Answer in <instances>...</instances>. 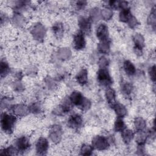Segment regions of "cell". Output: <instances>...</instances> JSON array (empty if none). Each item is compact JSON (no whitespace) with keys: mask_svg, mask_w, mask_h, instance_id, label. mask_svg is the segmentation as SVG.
<instances>
[{"mask_svg":"<svg viewBox=\"0 0 156 156\" xmlns=\"http://www.w3.org/2000/svg\"><path fill=\"white\" fill-rule=\"evenodd\" d=\"M16 122V117L15 115L8 114L6 112L1 113V126L2 130L7 133H12L13 131Z\"/></svg>","mask_w":156,"mask_h":156,"instance_id":"cell-1","label":"cell"},{"mask_svg":"<svg viewBox=\"0 0 156 156\" xmlns=\"http://www.w3.org/2000/svg\"><path fill=\"white\" fill-rule=\"evenodd\" d=\"M97 79L99 83L104 87H109L113 83V80L107 68H99L97 72Z\"/></svg>","mask_w":156,"mask_h":156,"instance_id":"cell-2","label":"cell"},{"mask_svg":"<svg viewBox=\"0 0 156 156\" xmlns=\"http://www.w3.org/2000/svg\"><path fill=\"white\" fill-rule=\"evenodd\" d=\"M91 146L96 150L104 151L110 147V142L109 140L105 136L98 135L93 138Z\"/></svg>","mask_w":156,"mask_h":156,"instance_id":"cell-3","label":"cell"},{"mask_svg":"<svg viewBox=\"0 0 156 156\" xmlns=\"http://www.w3.org/2000/svg\"><path fill=\"white\" fill-rule=\"evenodd\" d=\"M30 32L35 40L41 41L43 40L46 34V28L41 23H38L33 26Z\"/></svg>","mask_w":156,"mask_h":156,"instance_id":"cell-4","label":"cell"},{"mask_svg":"<svg viewBox=\"0 0 156 156\" xmlns=\"http://www.w3.org/2000/svg\"><path fill=\"white\" fill-rule=\"evenodd\" d=\"M62 129L59 125H53L49 132V138L55 144L58 143L62 140Z\"/></svg>","mask_w":156,"mask_h":156,"instance_id":"cell-5","label":"cell"},{"mask_svg":"<svg viewBox=\"0 0 156 156\" xmlns=\"http://www.w3.org/2000/svg\"><path fill=\"white\" fill-rule=\"evenodd\" d=\"M133 41L134 43V50L137 54L141 55L144 46V38L139 33H136L133 37Z\"/></svg>","mask_w":156,"mask_h":156,"instance_id":"cell-6","label":"cell"},{"mask_svg":"<svg viewBox=\"0 0 156 156\" xmlns=\"http://www.w3.org/2000/svg\"><path fill=\"white\" fill-rule=\"evenodd\" d=\"M49 148V142L44 137H40L35 144L36 152L38 155H45Z\"/></svg>","mask_w":156,"mask_h":156,"instance_id":"cell-7","label":"cell"},{"mask_svg":"<svg viewBox=\"0 0 156 156\" xmlns=\"http://www.w3.org/2000/svg\"><path fill=\"white\" fill-rule=\"evenodd\" d=\"M67 124L69 127L73 129H78L82 126L83 119L79 114L74 113L69 117Z\"/></svg>","mask_w":156,"mask_h":156,"instance_id":"cell-8","label":"cell"},{"mask_svg":"<svg viewBox=\"0 0 156 156\" xmlns=\"http://www.w3.org/2000/svg\"><path fill=\"white\" fill-rule=\"evenodd\" d=\"M15 146L18 152H25L27 151L30 146L29 139L26 136H21L16 140Z\"/></svg>","mask_w":156,"mask_h":156,"instance_id":"cell-9","label":"cell"},{"mask_svg":"<svg viewBox=\"0 0 156 156\" xmlns=\"http://www.w3.org/2000/svg\"><path fill=\"white\" fill-rule=\"evenodd\" d=\"M96 35L100 41H108L109 37V32L107 26L104 23L100 24L97 27Z\"/></svg>","mask_w":156,"mask_h":156,"instance_id":"cell-10","label":"cell"},{"mask_svg":"<svg viewBox=\"0 0 156 156\" xmlns=\"http://www.w3.org/2000/svg\"><path fill=\"white\" fill-rule=\"evenodd\" d=\"M73 44H74V48L77 51H80L84 49L86 45L84 34H83L80 31L77 32L74 35Z\"/></svg>","mask_w":156,"mask_h":156,"instance_id":"cell-11","label":"cell"},{"mask_svg":"<svg viewBox=\"0 0 156 156\" xmlns=\"http://www.w3.org/2000/svg\"><path fill=\"white\" fill-rule=\"evenodd\" d=\"M10 110L15 115L19 117L25 116L29 113V107L22 104L13 105L10 108Z\"/></svg>","mask_w":156,"mask_h":156,"instance_id":"cell-12","label":"cell"},{"mask_svg":"<svg viewBox=\"0 0 156 156\" xmlns=\"http://www.w3.org/2000/svg\"><path fill=\"white\" fill-rule=\"evenodd\" d=\"M78 26L80 29V32L83 34H89L91 31V20L90 18L80 17L78 20Z\"/></svg>","mask_w":156,"mask_h":156,"instance_id":"cell-13","label":"cell"},{"mask_svg":"<svg viewBox=\"0 0 156 156\" xmlns=\"http://www.w3.org/2000/svg\"><path fill=\"white\" fill-rule=\"evenodd\" d=\"M112 108L114 110L115 114L118 118H124L127 114V110L126 107L120 103H114L112 105Z\"/></svg>","mask_w":156,"mask_h":156,"instance_id":"cell-14","label":"cell"},{"mask_svg":"<svg viewBox=\"0 0 156 156\" xmlns=\"http://www.w3.org/2000/svg\"><path fill=\"white\" fill-rule=\"evenodd\" d=\"M84 98L85 97L83 96V94L80 92L77 91L72 92L71 95L69 96V99L72 102L73 104L79 107H80L82 104Z\"/></svg>","mask_w":156,"mask_h":156,"instance_id":"cell-15","label":"cell"},{"mask_svg":"<svg viewBox=\"0 0 156 156\" xmlns=\"http://www.w3.org/2000/svg\"><path fill=\"white\" fill-rule=\"evenodd\" d=\"M77 82L80 85H85L88 82V71L86 69H82L76 76Z\"/></svg>","mask_w":156,"mask_h":156,"instance_id":"cell-16","label":"cell"},{"mask_svg":"<svg viewBox=\"0 0 156 156\" xmlns=\"http://www.w3.org/2000/svg\"><path fill=\"white\" fill-rule=\"evenodd\" d=\"M135 136L134 132L129 129H125L121 132V138L123 142L128 144H129Z\"/></svg>","mask_w":156,"mask_h":156,"instance_id":"cell-17","label":"cell"},{"mask_svg":"<svg viewBox=\"0 0 156 156\" xmlns=\"http://www.w3.org/2000/svg\"><path fill=\"white\" fill-rule=\"evenodd\" d=\"M60 107H61L64 114L71 111L73 107V104L71 101L69 97L64 98V99L61 102Z\"/></svg>","mask_w":156,"mask_h":156,"instance_id":"cell-18","label":"cell"},{"mask_svg":"<svg viewBox=\"0 0 156 156\" xmlns=\"http://www.w3.org/2000/svg\"><path fill=\"white\" fill-rule=\"evenodd\" d=\"M133 124L136 132L143 131L146 127V122L141 117H136L133 121Z\"/></svg>","mask_w":156,"mask_h":156,"instance_id":"cell-19","label":"cell"},{"mask_svg":"<svg viewBox=\"0 0 156 156\" xmlns=\"http://www.w3.org/2000/svg\"><path fill=\"white\" fill-rule=\"evenodd\" d=\"M123 68L128 76H133L136 73V68L134 65L130 60H125L123 63Z\"/></svg>","mask_w":156,"mask_h":156,"instance_id":"cell-20","label":"cell"},{"mask_svg":"<svg viewBox=\"0 0 156 156\" xmlns=\"http://www.w3.org/2000/svg\"><path fill=\"white\" fill-rule=\"evenodd\" d=\"M105 97L107 101V102L110 105H112L115 102V99H116V92L114 89L112 88L108 87L105 91Z\"/></svg>","mask_w":156,"mask_h":156,"instance_id":"cell-21","label":"cell"},{"mask_svg":"<svg viewBox=\"0 0 156 156\" xmlns=\"http://www.w3.org/2000/svg\"><path fill=\"white\" fill-rule=\"evenodd\" d=\"M71 51L68 48H60L57 51V57L62 60H68L71 57Z\"/></svg>","mask_w":156,"mask_h":156,"instance_id":"cell-22","label":"cell"},{"mask_svg":"<svg viewBox=\"0 0 156 156\" xmlns=\"http://www.w3.org/2000/svg\"><path fill=\"white\" fill-rule=\"evenodd\" d=\"M54 34L57 38H60L62 37L64 32V27L62 23L58 22L55 23L52 27Z\"/></svg>","mask_w":156,"mask_h":156,"instance_id":"cell-23","label":"cell"},{"mask_svg":"<svg viewBox=\"0 0 156 156\" xmlns=\"http://www.w3.org/2000/svg\"><path fill=\"white\" fill-rule=\"evenodd\" d=\"M133 15L130 12V10L129 8L122 9L119 14V19L121 22L127 23V21Z\"/></svg>","mask_w":156,"mask_h":156,"instance_id":"cell-24","label":"cell"},{"mask_svg":"<svg viewBox=\"0 0 156 156\" xmlns=\"http://www.w3.org/2000/svg\"><path fill=\"white\" fill-rule=\"evenodd\" d=\"M98 50L101 54H108L110 50V44L108 40L100 41L98 44Z\"/></svg>","mask_w":156,"mask_h":156,"instance_id":"cell-25","label":"cell"},{"mask_svg":"<svg viewBox=\"0 0 156 156\" xmlns=\"http://www.w3.org/2000/svg\"><path fill=\"white\" fill-rule=\"evenodd\" d=\"M147 133L143 131L137 132V134L135 138L136 142L138 145H144L147 140Z\"/></svg>","mask_w":156,"mask_h":156,"instance_id":"cell-26","label":"cell"},{"mask_svg":"<svg viewBox=\"0 0 156 156\" xmlns=\"http://www.w3.org/2000/svg\"><path fill=\"white\" fill-rule=\"evenodd\" d=\"M13 23L16 27H22L25 23L24 18L22 16L20 13H15L12 18Z\"/></svg>","mask_w":156,"mask_h":156,"instance_id":"cell-27","label":"cell"},{"mask_svg":"<svg viewBox=\"0 0 156 156\" xmlns=\"http://www.w3.org/2000/svg\"><path fill=\"white\" fill-rule=\"evenodd\" d=\"M10 69L8 63L4 60H1L0 63V73L2 78L5 77L10 72Z\"/></svg>","mask_w":156,"mask_h":156,"instance_id":"cell-28","label":"cell"},{"mask_svg":"<svg viewBox=\"0 0 156 156\" xmlns=\"http://www.w3.org/2000/svg\"><path fill=\"white\" fill-rule=\"evenodd\" d=\"M94 148L91 145L88 144H83L80 149V155H91L93 154Z\"/></svg>","mask_w":156,"mask_h":156,"instance_id":"cell-29","label":"cell"},{"mask_svg":"<svg viewBox=\"0 0 156 156\" xmlns=\"http://www.w3.org/2000/svg\"><path fill=\"white\" fill-rule=\"evenodd\" d=\"M101 18H102L104 20L108 21L112 19L113 17V12L111 9L109 8H104L101 10L100 11Z\"/></svg>","mask_w":156,"mask_h":156,"instance_id":"cell-30","label":"cell"},{"mask_svg":"<svg viewBox=\"0 0 156 156\" xmlns=\"http://www.w3.org/2000/svg\"><path fill=\"white\" fill-rule=\"evenodd\" d=\"M13 99L11 97L9 96H4L1 98V107L2 109L4 108H11L12 106L13 105L12 104Z\"/></svg>","mask_w":156,"mask_h":156,"instance_id":"cell-31","label":"cell"},{"mask_svg":"<svg viewBox=\"0 0 156 156\" xmlns=\"http://www.w3.org/2000/svg\"><path fill=\"white\" fill-rule=\"evenodd\" d=\"M126 129V125L121 118H117L114 123V130L115 132H122Z\"/></svg>","mask_w":156,"mask_h":156,"instance_id":"cell-32","label":"cell"},{"mask_svg":"<svg viewBox=\"0 0 156 156\" xmlns=\"http://www.w3.org/2000/svg\"><path fill=\"white\" fill-rule=\"evenodd\" d=\"M18 150L16 147L13 146H10L6 148L2 149L1 152V155H13L18 154Z\"/></svg>","mask_w":156,"mask_h":156,"instance_id":"cell-33","label":"cell"},{"mask_svg":"<svg viewBox=\"0 0 156 156\" xmlns=\"http://www.w3.org/2000/svg\"><path fill=\"white\" fill-rule=\"evenodd\" d=\"M28 107L29 112L34 114H38L41 111V105L39 102H33Z\"/></svg>","mask_w":156,"mask_h":156,"instance_id":"cell-34","label":"cell"},{"mask_svg":"<svg viewBox=\"0 0 156 156\" xmlns=\"http://www.w3.org/2000/svg\"><path fill=\"white\" fill-rule=\"evenodd\" d=\"M147 24L150 26H151V27H152L154 29H155V23H156V20H155V7H154L149 16H148V18H147Z\"/></svg>","mask_w":156,"mask_h":156,"instance_id":"cell-35","label":"cell"},{"mask_svg":"<svg viewBox=\"0 0 156 156\" xmlns=\"http://www.w3.org/2000/svg\"><path fill=\"white\" fill-rule=\"evenodd\" d=\"M100 10L99 8L94 7L92 9L90 10V19L92 21H98L101 18V14H100Z\"/></svg>","mask_w":156,"mask_h":156,"instance_id":"cell-36","label":"cell"},{"mask_svg":"<svg viewBox=\"0 0 156 156\" xmlns=\"http://www.w3.org/2000/svg\"><path fill=\"white\" fill-rule=\"evenodd\" d=\"M132 90H133V87H132V84H130L128 82L122 83V85L121 86V91L124 95H126V96L130 95L132 93Z\"/></svg>","mask_w":156,"mask_h":156,"instance_id":"cell-37","label":"cell"},{"mask_svg":"<svg viewBox=\"0 0 156 156\" xmlns=\"http://www.w3.org/2000/svg\"><path fill=\"white\" fill-rule=\"evenodd\" d=\"M99 68H107L109 64V60L104 56H102L99 58L98 62Z\"/></svg>","mask_w":156,"mask_h":156,"instance_id":"cell-38","label":"cell"},{"mask_svg":"<svg viewBox=\"0 0 156 156\" xmlns=\"http://www.w3.org/2000/svg\"><path fill=\"white\" fill-rule=\"evenodd\" d=\"M91 105V101L88 99L85 98L82 104L80 106V108L83 111H87L90 108Z\"/></svg>","mask_w":156,"mask_h":156,"instance_id":"cell-39","label":"cell"},{"mask_svg":"<svg viewBox=\"0 0 156 156\" xmlns=\"http://www.w3.org/2000/svg\"><path fill=\"white\" fill-rule=\"evenodd\" d=\"M128 24V26H129L130 28L131 29H135L139 25V22L138 20L133 16H132L129 20L127 23Z\"/></svg>","mask_w":156,"mask_h":156,"instance_id":"cell-40","label":"cell"},{"mask_svg":"<svg viewBox=\"0 0 156 156\" xmlns=\"http://www.w3.org/2000/svg\"><path fill=\"white\" fill-rule=\"evenodd\" d=\"M13 88L15 91L20 92L24 90V87L23 84L20 80H18V81L14 82V83L13 85Z\"/></svg>","mask_w":156,"mask_h":156,"instance_id":"cell-41","label":"cell"},{"mask_svg":"<svg viewBox=\"0 0 156 156\" xmlns=\"http://www.w3.org/2000/svg\"><path fill=\"white\" fill-rule=\"evenodd\" d=\"M149 77L153 82H155V66L153 65L151 66L148 70Z\"/></svg>","mask_w":156,"mask_h":156,"instance_id":"cell-42","label":"cell"},{"mask_svg":"<svg viewBox=\"0 0 156 156\" xmlns=\"http://www.w3.org/2000/svg\"><path fill=\"white\" fill-rule=\"evenodd\" d=\"M76 5H77L78 8H79V9H83L86 6V5H87V1H77Z\"/></svg>","mask_w":156,"mask_h":156,"instance_id":"cell-43","label":"cell"}]
</instances>
